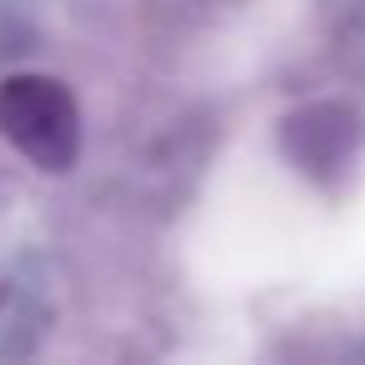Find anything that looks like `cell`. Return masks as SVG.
Instances as JSON below:
<instances>
[{
    "instance_id": "1",
    "label": "cell",
    "mask_w": 365,
    "mask_h": 365,
    "mask_svg": "<svg viewBox=\"0 0 365 365\" xmlns=\"http://www.w3.org/2000/svg\"><path fill=\"white\" fill-rule=\"evenodd\" d=\"M0 130L41 170H71L81 155V106L56 76H11L0 86Z\"/></svg>"
}]
</instances>
